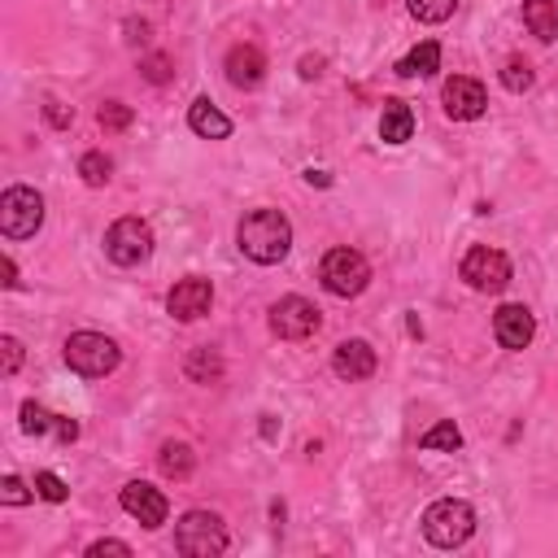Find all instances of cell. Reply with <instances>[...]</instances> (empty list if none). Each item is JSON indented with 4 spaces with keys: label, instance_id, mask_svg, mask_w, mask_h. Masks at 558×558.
<instances>
[{
    "label": "cell",
    "instance_id": "1",
    "mask_svg": "<svg viewBox=\"0 0 558 558\" xmlns=\"http://www.w3.org/2000/svg\"><path fill=\"white\" fill-rule=\"evenodd\" d=\"M235 240H240V253L257 266H275L288 257L292 248V222L279 214V209H248L235 227Z\"/></svg>",
    "mask_w": 558,
    "mask_h": 558
},
{
    "label": "cell",
    "instance_id": "2",
    "mask_svg": "<svg viewBox=\"0 0 558 558\" xmlns=\"http://www.w3.org/2000/svg\"><path fill=\"white\" fill-rule=\"evenodd\" d=\"M471 532H475V510H471V501H462V497H440V501H432V506L423 510V536H427L432 545H440V549L466 545Z\"/></svg>",
    "mask_w": 558,
    "mask_h": 558
},
{
    "label": "cell",
    "instance_id": "3",
    "mask_svg": "<svg viewBox=\"0 0 558 558\" xmlns=\"http://www.w3.org/2000/svg\"><path fill=\"white\" fill-rule=\"evenodd\" d=\"M231 545L227 536V523L214 514V510H187L179 523H174V549L187 554V558H214Z\"/></svg>",
    "mask_w": 558,
    "mask_h": 558
},
{
    "label": "cell",
    "instance_id": "4",
    "mask_svg": "<svg viewBox=\"0 0 558 558\" xmlns=\"http://www.w3.org/2000/svg\"><path fill=\"white\" fill-rule=\"evenodd\" d=\"M318 279L331 296H357L366 283H371V262L357 253V248H331L323 262H318Z\"/></svg>",
    "mask_w": 558,
    "mask_h": 558
},
{
    "label": "cell",
    "instance_id": "5",
    "mask_svg": "<svg viewBox=\"0 0 558 558\" xmlns=\"http://www.w3.org/2000/svg\"><path fill=\"white\" fill-rule=\"evenodd\" d=\"M118 362H122L118 344H113L109 336H100V331H74V336L65 340V366L78 371V375H87V379L109 375Z\"/></svg>",
    "mask_w": 558,
    "mask_h": 558
},
{
    "label": "cell",
    "instance_id": "6",
    "mask_svg": "<svg viewBox=\"0 0 558 558\" xmlns=\"http://www.w3.org/2000/svg\"><path fill=\"white\" fill-rule=\"evenodd\" d=\"M44 227V196L35 187H4L0 196V231L9 240H26Z\"/></svg>",
    "mask_w": 558,
    "mask_h": 558
},
{
    "label": "cell",
    "instance_id": "7",
    "mask_svg": "<svg viewBox=\"0 0 558 558\" xmlns=\"http://www.w3.org/2000/svg\"><path fill=\"white\" fill-rule=\"evenodd\" d=\"M105 253L113 266H140L153 253V227L144 218H118L105 231Z\"/></svg>",
    "mask_w": 558,
    "mask_h": 558
},
{
    "label": "cell",
    "instance_id": "8",
    "mask_svg": "<svg viewBox=\"0 0 558 558\" xmlns=\"http://www.w3.org/2000/svg\"><path fill=\"white\" fill-rule=\"evenodd\" d=\"M462 279L475 288V292H501L510 283V257L501 248H488V244H475L466 248L462 257Z\"/></svg>",
    "mask_w": 558,
    "mask_h": 558
},
{
    "label": "cell",
    "instance_id": "9",
    "mask_svg": "<svg viewBox=\"0 0 558 558\" xmlns=\"http://www.w3.org/2000/svg\"><path fill=\"white\" fill-rule=\"evenodd\" d=\"M318 323H323V314H318V305L305 301V296H279V301L270 305V331H275L279 340H305V336L318 331Z\"/></svg>",
    "mask_w": 558,
    "mask_h": 558
},
{
    "label": "cell",
    "instance_id": "10",
    "mask_svg": "<svg viewBox=\"0 0 558 558\" xmlns=\"http://www.w3.org/2000/svg\"><path fill=\"white\" fill-rule=\"evenodd\" d=\"M209 305H214V283L201 279V275H187V279H179V283L166 292V310H170L179 323H196V318H205Z\"/></svg>",
    "mask_w": 558,
    "mask_h": 558
},
{
    "label": "cell",
    "instance_id": "11",
    "mask_svg": "<svg viewBox=\"0 0 558 558\" xmlns=\"http://www.w3.org/2000/svg\"><path fill=\"white\" fill-rule=\"evenodd\" d=\"M440 100H445V113L453 122H471L488 109V92L480 78H466V74H453L445 87H440Z\"/></svg>",
    "mask_w": 558,
    "mask_h": 558
},
{
    "label": "cell",
    "instance_id": "12",
    "mask_svg": "<svg viewBox=\"0 0 558 558\" xmlns=\"http://www.w3.org/2000/svg\"><path fill=\"white\" fill-rule=\"evenodd\" d=\"M122 510L131 514V519H140L144 527H161L166 523V514H170V501H166V493L161 488H153V484H144V480H131L126 488H122Z\"/></svg>",
    "mask_w": 558,
    "mask_h": 558
},
{
    "label": "cell",
    "instance_id": "13",
    "mask_svg": "<svg viewBox=\"0 0 558 558\" xmlns=\"http://www.w3.org/2000/svg\"><path fill=\"white\" fill-rule=\"evenodd\" d=\"M493 336L501 349H527L532 336H536V318L527 305H501L493 314Z\"/></svg>",
    "mask_w": 558,
    "mask_h": 558
},
{
    "label": "cell",
    "instance_id": "14",
    "mask_svg": "<svg viewBox=\"0 0 558 558\" xmlns=\"http://www.w3.org/2000/svg\"><path fill=\"white\" fill-rule=\"evenodd\" d=\"M262 78H266V52L257 44H235L227 52V83L240 92H253L262 87Z\"/></svg>",
    "mask_w": 558,
    "mask_h": 558
},
{
    "label": "cell",
    "instance_id": "15",
    "mask_svg": "<svg viewBox=\"0 0 558 558\" xmlns=\"http://www.w3.org/2000/svg\"><path fill=\"white\" fill-rule=\"evenodd\" d=\"M375 366H379V357H375V349H371L366 340H340L336 353H331V371H336L340 379H349V384L371 379Z\"/></svg>",
    "mask_w": 558,
    "mask_h": 558
},
{
    "label": "cell",
    "instance_id": "16",
    "mask_svg": "<svg viewBox=\"0 0 558 558\" xmlns=\"http://www.w3.org/2000/svg\"><path fill=\"white\" fill-rule=\"evenodd\" d=\"M22 432H31V436L52 432L61 445L78 440V423H74V418H65V414H48V410L35 405V401H22Z\"/></svg>",
    "mask_w": 558,
    "mask_h": 558
},
{
    "label": "cell",
    "instance_id": "17",
    "mask_svg": "<svg viewBox=\"0 0 558 558\" xmlns=\"http://www.w3.org/2000/svg\"><path fill=\"white\" fill-rule=\"evenodd\" d=\"M187 126H192L201 140H227V135H231V118H227L218 105H209V96L192 100V109H187Z\"/></svg>",
    "mask_w": 558,
    "mask_h": 558
},
{
    "label": "cell",
    "instance_id": "18",
    "mask_svg": "<svg viewBox=\"0 0 558 558\" xmlns=\"http://www.w3.org/2000/svg\"><path fill=\"white\" fill-rule=\"evenodd\" d=\"M414 135V113L405 100H384V113H379V140L384 144H405Z\"/></svg>",
    "mask_w": 558,
    "mask_h": 558
},
{
    "label": "cell",
    "instance_id": "19",
    "mask_svg": "<svg viewBox=\"0 0 558 558\" xmlns=\"http://www.w3.org/2000/svg\"><path fill=\"white\" fill-rule=\"evenodd\" d=\"M523 26L536 39L554 44L558 39V0H523Z\"/></svg>",
    "mask_w": 558,
    "mask_h": 558
},
{
    "label": "cell",
    "instance_id": "20",
    "mask_svg": "<svg viewBox=\"0 0 558 558\" xmlns=\"http://www.w3.org/2000/svg\"><path fill=\"white\" fill-rule=\"evenodd\" d=\"M436 70H440V44H436V39L414 44V48L397 61V74H401V78H423V74H436Z\"/></svg>",
    "mask_w": 558,
    "mask_h": 558
},
{
    "label": "cell",
    "instance_id": "21",
    "mask_svg": "<svg viewBox=\"0 0 558 558\" xmlns=\"http://www.w3.org/2000/svg\"><path fill=\"white\" fill-rule=\"evenodd\" d=\"M157 466H161V475H170V480H187L192 466H196V453H192V445H183V440H166L161 453H157Z\"/></svg>",
    "mask_w": 558,
    "mask_h": 558
},
{
    "label": "cell",
    "instance_id": "22",
    "mask_svg": "<svg viewBox=\"0 0 558 558\" xmlns=\"http://www.w3.org/2000/svg\"><path fill=\"white\" fill-rule=\"evenodd\" d=\"M183 371H187V379H196V384H214V379L222 375V357L205 344V349H192V353H187V366H183Z\"/></svg>",
    "mask_w": 558,
    "mask_h": 558
},
{
    "label": "cell",
    "instance_id": "23",
    "mask_svg": "<svg viewBox=\"0 0 558 558\" xmlns=\"http://www.w3.org/2000/svg\"><path fill=\"white\" fill-rule=\"evenodd\" d=\"M418 449H445V453H458L462 449V432L453 427V418H440L436 427H427L418 436Z\"/></svg>",
    "mask_w": 558,
    "mask_h": 558
},
{
    "label": "cell",
    "instance_id": "24",
    "mask_svg": "<svg viewBox=\"0 0 558 558\" xmlns=\"http://www.w3.org/2000/svg\"><path fill=\"white\" fill-rule=\"evenodd\" d=\"M109 170H113V161L105 153H83L78 157V174H83L87 187H105L109 183Z\"/></svg>",
    "mask_w": 558,
    "mask_h": 558
},
{
    "label": "cell",
    "instance_id": "25",
    "mask_svg": "<svg viewBox=\"0 0 558 558\" xmlns=\"http://www.w3.org/2000/svg\"><path fill=\"white\" fill-rule=\"evenodd\" d=\"M405 4H410V13H414L418 22H427V26L445 22V17L458 9V0H405Z\"/></svg>",
    "mask_w": 558,
    "mask_h": 558
},
{
    "label": "cell",
    "instance_id": "26",
    "mask_svg": "<svg viewBox=\"0 0 558 558\" xmlns=\"http://www.w3.org/2000/svg\"><path fill=\"white\" fill-rule=\"evenodd\" d=\"M140 74H144L148 83H157V87H161V83H170V78H174V61H170L166 52H148V57L140 61Z\"/></svg>",
    "mask_w": 558,
    "mask_h": 558
},
{
    "label": "cell",
    "instance_id": "27",
    "mask_svg": "<svg viewBox=\"0 0 558 558\" xmlns=\"http://www.w3.org/2000/svg\"><path fill=\"white\" fill-rule=\"evenodd\" d=\"M501 83H506V92H527L532 87V65L523 57H510L501 65Z\"/></svg>",
    "mask_w": 558,
    "mask_h": 558
},
{
    "label": "cell",
    "instance_id": "28",
    "mask_svg": "<svg viewBox=\"0 0 558 558\" xmlns=\"http://www.w3.org/2000/svg\"><path fill=\"white\" fill-rule=\"evenodd\" d=\"M96 122H100L105 131H126V126H131V105H122V100H105V105L96 109Z\"/></svg>",
    "mask_w": 558,
    "mask_h": 558
},
{
    "label": "cell",
    "instance_id": "29",
    "mask_svg": "<svg viewBox=\"0 0 558 558\" xmlns=\"http://www.w3.org/2000/svg\"><path fill=\"white\" fill-rule=\"evenodd\" d=\"M35 493H39L44 501H65V497H70L65 480H61V475H52V471H39V475H35Z\"/></svg>",
    "mask_w": 558,
    "mask_h": 558
},
{
    "label": "cell",
    "instance_id": "30",
    "mask_svg": "<svg viewBox=\"0 0 558 558\" xmlns=\"http://www.w3.org/2000/svg\"><path fill=\"white\" fill-rule=\"evenodd\" d=\"M0 501H4V506H26V501H31V488H26L17 475H4V480H0Z\"/></svg>",
    "mask_w": 558,
    "mask_h": 558
},
{
    "label": "cell",
    "instance_id": "31",
    "mask_svg": "<svg viewBox=\"0 0 558 558\" xmlns=\"http://www.w3.org/2000/svg\"><path fill=\"white\" fill-rule=\"evenodd\" d=\"M0 349H4V375H17L22 366V344L13 336H0Z\"/></svg>",
    "mask_w": 558,
    "mask_h": 558
},
{
    "label": "cell",
    "instance_id": "32",
    "mask_svg": "<svg viewBox=\"0 0 558 558\" xmlns=\"http://www.w3.org/2000/svg\"><path fill=\"white\" fill-rule=\"evenodd\" d=\"M100 554H118V558H126L131 545H126V541H92V545H87V558H100Z\"/></svg>",
    "mask_w": 558,
    "mask_h": 558
},
{
    "label": "cell",
    "instance_id": "33",
    "mask_svg": "<svg viewBox=\"0 0 558 558\" xmlns=\"http://www.w3.org/2000/svg\"><path fill=\"white\" fill-rule=\"evenodd\" d=\"M44 118H48L52 126H70V122H74V109H65L61 100H48V105H44Z\"/></svg>",
    "mask_w": 558,
    "mask_h": 558
},
{
    "label": "cell",
    "instance_id": "34",
    "mask_svg": "<svg viewBox=\"0 0 558 558\" xmlns=\"http://www.w3.org/2000/svg\"><path fill=\"white\" fill-rule=\"evenodd\" d=\"M0 275H4V279H0L4 288H17V266H13V257H4V262H0Z\"/></svg>",
    "mask_w": 558,
    "mask_h": 558
},
{
    "label": "cell",
    "instance_id": "35",
    "mask_svg": "<svg viewBox=\"0 0 558 558\" xmlns=\"http://www.w3.org/2000/svg\"><path fill=\"white\" fill-rule=\"evenodd\" d=\"M318 65H323L318 57H305V61H301V78H318V74H323Z\"/></svg>",
    "mask_w": 558,
    "mask_h": 558
},
{
    "label": "cell",
    "instance_id": "36",
    "mask_svg": "<svg viewBox=\"0 0 558 558\" xmlns=\"http://www.w3.org/2000/svg\"><path fill=\"white\" fill-rule=\"evenodd\" d=\"M305 183H318V187H331V174H327V170H305Z\"/></svg>",
    "mask_w": 558,
    "mask_h": 558
}]
</instances>
